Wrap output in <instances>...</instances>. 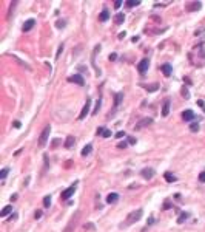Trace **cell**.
I'll list each match as a JSON object with an SVG mask.
<instances>
[{
  "mask_svg": "<svg viewBox=\"0 0 205 232\" xmlns=\"http://www.w3.org/2000/svg\"><path fill=\"white\" fill-rule=\"evenodd\" d=\"M116 136H117V138H123V136H125V132H117V133H116Z\"/></svg>",
  "mask_w": 205,
  "mask_h": 232,
  "instance_id": "cell-41",
  "label": "cell"
},
{
  "mask_svg": "<svg viewBox=\"0 0 205 232\" xmlns=\"http://www.w3.org/2000/svg\"><path fill=\"white\" fill-rule=\"evenodd\" d=\"M148 67H150V60L148 59H142L139 62V65H137V70H139L140 74H145L146 71H148Z\"/></svg>",
  "mask_w": 205,
  "mask_h": 232,
  "instance_id": "cell-5",
  "label": "cell"
},
{
  "mask_svg": "<svg viewBox=\"0 0 205 232\" xmlns=\"http://www.w3.org/2000/svg\"><path fill=\"white\" fill-rule=\"evenodd\" d=\"M151 124H153V119H151V118H144L140 122H137L134 126V130H140V128H144L146 126H151Z\"/></svg>",
  "mask_w": 205,
  "mask_h": 232,
  "instance_id": "cell-7",
  "label": "cell"
},
{
  "mask_svg": "<svg viewBox=\"0 0 205 232\" xmlns=\"http://www.w3.org/2000/svg\"><path fill=\"white\" fill-rule=\"evenodd\" d=\"M76 187H77V183H74L71 187H68V189H65L63 192H62V195H60V198L62 200H69L71 197L74 195V192H76Z\"/></svg>",
  "mask_w": 205,
  "mask_h": 232,
  "instance_id": "cell-4",
  "label": "cell"
},
{
  "mask_svg": "<svg viewBox=\"0 0 205 232\" xmlns=\"http://www.w3.org/2000/svg\"><path fill=\"white\" fill-rule=\"evenodd\" d=\"M69 81H71V82H76L77 85H85V81H83V78H82L80 74H74V76H71Z\"/></svg>",
  "mask_w": 205,
  "mask_h": 232,
  "instance_id": "cell-11",
  "label": "cell"
},
{
  "mask_svg": "<svg viewBox=\"0 0 205 232\" xmlns=\"http://www.w3.org/2000/svg\"><path fill=\"white\" fill-rule=\"evenodd\" d=\"M34 217H35V220H37V218H40V217H42V212H40V211H37V212L34 213Z\"/></svg>",
  "mask_w": 205,
  "mask_h": 232,
  "instance_id": "cell-43",
  "label": "cell"
},
{
  "mask_svg": "<svg viewBox=\"0 0 205 232\" xmlns=\"http://www.w3.org/2000/svg\"><path fill=\"white\" fill-rule=\"evenodd\" d=\"M14 127H16V128H19V127H20V122H19V121H16V122H14Z\"/></svg>",
  "mask_w": 205,
  "mask_h": 232,
  "instance_id": "cell-48",
  "label": "cell"
},
{
  "mask_svg": "<svg viewBox=\"0 0 205 232\" xmlns=\"http://www.w3.org/2000/svg\"><path fill=\"white\" fill-rule=\"evenodd\" d=\"M122 99H123V93H117L116 97H114V107H119V104L122 102Z\"/></svg>",
  "mask_w": 205,
  "mask_h": 232,
  "instance_id": "cell-21",
  "label": "cell"
},
{
  "mask_svg": "<svg viewBox=\"0 0 205 232\" xmlns=\"http://www.w3.org/2000/svg\"><path fill=\"white\" fill-rule=\"evenodd\" d=\"M117 147H119V149H125V147H127V142H125V141H123V142H119Z\"/></svg>",
  "mask_w": 205,
  "mask_h": 232,
  "instance_id": "cell-38",
  "label": "cell"
},
{
  "mask_svg": "<svg viewBox=\"0 0 205 232\" xmlns=\"http://www.w3.org/2000/svg\"><path fill=\"white\" fill-rule=\"evenodd\" d=\"M108 19H110V11H108V10H104V11L100 12V16H99V20H100V22H106Z\"/></svg>",
  "mask_w": 205,
  "mask_h": 232,
  "instance_id": "cell-15",
  "label": "cell"
},
{
  "mask_svg": "<svg viewBox=\"0 0 205 232\" xmlns=\"http://www.w3.org/2000/svg\"><path fill=\"white\" fill-rule=\"evenodd\" d=\"M128 142L130 144H136V138H128Z\"/></svg>",
  "mask_w": 205,
  "mask_h": 232,
  "instance_id": "cell-44",
  "label": "cell"
},
{
  "mask_svg": "<svg viewBox=\"0 0 205 232\" xmlns=\"http://www.w3.org/2000/svg\"><path fill=\"white\" fill-rule=\"evenodd\" d=\"M51 133V126H46L45 128L40 133V138H39V147H45L46 146V141H48V136Z\"/></svg>",
  "mask_w": 205,
  "mask_h": 232,
  "instance_id": "cell-1",
  "label": "cell"
},
{
  "mask_svg": "<svg viewBox=\"0 0 205 232\" xmlns=\"http://www.w3.org/2000/svg\"><path fill=\"white\" fill-rule=\"evenodd\" d=\"M145 88H146L148 91H156V90L159 88V85H157V84H153V85H145Z\"/></svg>",
  "mask_w": 205,
  "mask_h": 232,
  "instance_id": "cell-26",
  "label": "cell"
},
{
  "mask_svg": "<svg viewBox=\"0 0 205 232\" xmlns=\"http://www.w3.org/2000/svg\"><path fill=\"white\" fill-rule=\"evenodd\" d=\"M182 119L187 122H190V121H193L194 119V113H193V110H185L184 113H182Z\"/></svg>",
  "mask_w": 205,
  "mask_h": 232,
  "instance_id": "cell-9",
  "label": "cell"
},
{
  "mask_svg": "<svg viewBox=\"0 0 205 232\" xmlns=\"http://www.w3.org/2000/svg\"><path fill=\"white\" fill-rule=\"evenodd\" d=\"M142 213H144V211L142 209H137V211H133L130 215L127 217V224H133V223L139 221L142 218Z\"/></svg>",
  "mask_w": 205,
  "mask_h": 232,
  "instance_id": "cell-2",
  "label": "cell"
},
{
  "mask_svg": "<svg viewBox=\"0 0 205 232\" xmlns=\"http://www.w3.org/2000/svg\"><path fill=\"white\" fill-rule=\"evenodd\" d=\"M91 150H93V146H91V144H86V146L82 149V156H86V155H90Z\"/></svg>",
  "mask_w": 205,
  "mask_h": 232,
  "instance_id": "cell-19",
  "label": "cell"
},
{
  "mask_svg": "<svg viewBox=\"0 0 205 232\" xmlns=\"http://www.w3.org/2000/svg\"><path fill=\"white\" fill-rule=\"evenodd\" d=\"M125 34H127L125 31H123V33H119V39H123V37H125Z\"/></svg>",
  "mask_w": 205,
  "mask_h": 232,
  "instance_id": "cell-47",
  "label": "cell"
},
{
  "mask_svg": "<svg viewBox=\"0 0 205 232\" xmlns=\"http://www.w3.org/2000/svg\"><path fill=\"white\" fill-rule=\"evenodd\" d=\"M90 108H91V99H86V104L83 105L82 111H80V115H79V119H85V118H86V115L90 113Z\"/></svg>",
  "mask_w": 205,
  "mask_h": 232,
  "instance_id": "cell-6",
  "label": "cell"
},
{
  "mask_svg": "<svg viewBox=\"0 0 205 232\" xmlns=\"http://www.w3.org/2000/svg\"><path fill=\"white\" fill-rule=\"evenodd\" d=\"M62 51H63V45L59 47V50H57V54H56V59H59V56L62 54Z\"/></svg>",
  "mask_w": 205,
  "mask_h": 232,
  "instance_id": "cell-34",
  "label": "cell"
},
{
  "mask_svg": "<svg viewBox=\"0 0 205 232\" xmlns=\"http://www.w3.org/2000/svg\"><path fill=\"white\" fill-rule=\"evenodd\" d=\"M34 23H35L34 19H28V20L25 22V25H23V28H22V30H23V31H29V30L34 26Z\"/></svg>",
  "mask_w": 205,
  "mask_h": 232,
  "instance_id": "cell-14",
  "label": "cell"
},
{
  "mask_svg": "<svg viewBox=\"0 0 205 232\" xmlns=\"http://www.w3.org/2000/svg\"><path fill=\"white\" fill-rule=\"evenodd\" d=\"M125 5H127L128 8H134V6H137V5H140V0H127Z\"/></svg>",
  "mask_w": 205,
  "mask_h": 232,
  "instance_id": "cell-20",
  "label": "cell"
},
{
  "mask_svg": "<svg viewBox=\"0 0 205 232\" xmlns=\"http://www.w3.org/2000/svg\"><path fill=\"white\" fill-rule=\"evenodd\" d=\"M142 176H144L145 180H151V178L154 176V170L153 169H144V170H142Z\"/></svg>",
  "mask_w": 205,
  "mask_h": 232,
  "instance_id": "cell-13",
  "label": "cell"
},
{
  "mask_svg": "<svg viewBox=\"0 0 205 232\" xmlns=\"http://www.w3.org/2000/svg\"><path fill=\"white\" fill-rule=\"evenodd\" d=\"M123 20H125V16H123L122 12H119V14H116V17H114V23H116V25H120V23H123Z\"/></svg>",
  "mask_w": 205,
  "mask_h": 232,
  "instance_id": "cell-18",
  "label": "cell"
},
{
  "mask_svg": "<svg viewBox=\"0 0 205 232\" xmlns=\"http://www.w3.org/2000/svg\"><path fill=\"white\" fill-rule=\"evenodd\" d=\"M104 130H105L104 127H99V128L96 130V133H97V135H102V133H104Z\"/></svg>",
  "mask_w": 205,
  "mask_h": 232,
  "instance_id": "cell-40",
  "label": "cell"
},
{
  "mask_svg": "<svg viewBox=\"0 0 205 232\" xmlns=\"http://www.w3.org/2000/svg\"><path fill=\"white\" fill-rule=\"evenodd\" d=\"M85 229H94V226H93V224H85Z\"/></svg>",
  "mask_w": 205,
  "mask_h": 232,
  "instance_id": "cell-46",
  "label": "cell"
},
{
  "mask_svg": "<svg viewBox=\"0 0 205 232\" xmlns=\"http://www.w3.org/2000/svg\"><path fill=\"white\" fill-rule=\"evenodd\" d=\"M59 144H60V139H54V141H52V149H56Z\"/></svg>",
  "mask_w": 205,
  "mask_h": 232,
  "instance_id": "cell-37",
  "label": "cell"
},
{
  "mask_svg": "<svg viewBox=\"0 0 205 232\" xmlns=\"http://www.w3.org/2000/svg\"><path fill=\"white\" fill-rule=\"evenodd\" d=\"M74 142H76L74 136H68V138H66V141H65V147H66V149H73Z\"/></svg>",
  "mask_w": 205,
  "mask_h": 232,
  "instance_id": "cell-17",
  "label": "cell"
},
{
  "mask_svg": "<svg viewBox=\"0 0 205 232\" xmlns=\"http://www.w3.org/2000/svg\"><path fill=\"white\" fill-rule=\"evenodd\" d=\"M120 6H122V2H120V0H117V2L114 3V8L117 10V8H120Z\"/></svg>",
  "mask_w": 205,
  "mask_h": 232,
  "instance_id": "cell-39",
  "label": "cell"
},
{
  "mask_svg": "<svg viewBox=\"0 0 205 232\" xmlns=\"http://www.w3.org/2000/svg\"><path fill=\"white\" fill-rule=\"evenodd\" d=\"M12 212V206H5L3 207V211L0 212V217H6L8 213H11Z\"/></svg>",
  "mask_w": 205,
  "mask_h": 232,
  "instance_id": "cell-22",
  "label": "cell"
},
{
  "mask_svg": "<svg viewBox=\"0 0 205 232\" xmlns=\"http://www.w3.org/2000/svg\"><path fill=\"white\" fill-rule=\"evenodd\" d=\"M116 57H117V54H116V53H113V54H110L108 59H110V60H116Z\"/></svg>",
  "mask_w": 205,
  "mask_h": 232,
  "instance_id": "cell-42",
  "label": "cell"
},
{
  "mask_svg": "<svg viewBox=\"0 0 205 232\" xmlns=\"http://www.w3.org/2000/svg\"><path fill=\"white\" fill-rule=\"evenodd\" d=\"M165 180H167L168 183H174V181L177 180V178H176L174 175H173V173H170V172H167V173H165Z\"/></svg>",
  "mask_w": 205,
  "mask_h": 232,
  "instance_id": "cell-23",
  "label": "cell"
},
{
  "mask_svg": "<svg viewBox=\"0 0 205 232\" xmlns=\"http://www.w3.org/2000/svg\"><path fill=\"white\" fill-rule=\"evenodd\" d=\"M117 200H119V194L111 192V194H108V197H106V203H108V204H114Z\"/></svg>",
  "mask_w": 205,
  "mask_h": 232,
  "instance_id": "cell-12",
  "label": "cell"
},
{
  "mask_svg": "<svg viewBox=\"0 0 205 232\" xmlns=\"http://www.w3.org/2000/svg\"><path fill=\"white\" fill-rule=\"evenodd\" d=\"M200 8H202V3L200 2H190L185 5V10L187 11H199Z\"/></svg>",
  "mask_w": 205,
  "mask_h": 232,
  "instance_id": "cell-8",
  "label": "cell"
},
{
  "mask_svg": "<svg viewBox=\"0 0 205 232\" xmlns=\"http://www.w3.org/2000/svg\"><path fill=\"white\" fill-rule=\"evenodd\" d=\"M163 209H170V201H165V203H163Z\"/></svg>",
  "mask_w": 205,
  "mask_h": 232,
  "instance_id": "cell-45",
  "label": "cell"
},
{
  "mask_svg": "<svg viewBox=\"0 0 205 232\" xmlns=\"http://www.w3.org/2000/svg\"><path fill=\"white\" fill-rule=\"evenodd\" d=\"M43 206H45V207L51 206V197H50V195H46V197L43 198Z\"/></svg>",
  "mask_w": 205,
  "mask_h": 232,
  "instance_id": "cell-24",
  "label": "cell"
},
{
  "mask_svg": "<svg viewBox=\"0 0 205 232\" xmlns=\"http://www.w3.org/2000/svg\"><path fill=\"white\" fill-rule=\"evenodd\" d=\"M16 5H17L16 2H14V3H11V6H10V14H8V19H11V14L14 12V8H16Z\"/></svg>",
  "mask_w": 205,
  "mask_h": 232,
  "instance_id": "cell-31",
  "label": "cell"
},
{
  "mask_svg": "<svg viewBox=\"0 0 205 232\" xmlns=\"http://www.w3.org/2000/svg\"><path fill=\"white\" fill-rule=\"evenodd\" d=\"M102 136H104V138H110V136H111V132L108 130V128H105L104 133H102Z\"/></svg>",
  "mask_w": 205,
  "mask_h": 232,
  "instance_id": "cell-32",
  "label": "cell"
},
{
  "mask_svg": "<svg viewBox=\"0 0 205 232\" xmlns=\"http://www.w3.org/2000/svg\"><path fill=\"white\" fill-rule=\"evenodd\" d=\"M12 59H14L16 62H19V64H20L22 67H25V68H26V70H29V71H31V67H29L28 64H25V62H22V60L19 59V57H12Z\"/></svg>",
  "mask_w": 205,
  "mask_h": 232,
  "instance_id": "cell-25",
  "label": "cell"
},
{
  "mask_svg": "<svg viewBox=\"0 0 205 232\" xmlns=\"http://www.w3.org/2000/svg\"><path fill=\"white\" fill-rule=\"evenodd\" d=\"M168 113H170V101H165L163 102V107H162V115L163 116H168Z\"/></svg>",
  "mask_w": 205,
  "mask_h": 232,
  "instance_id": "cell-16",
  "label": "cell"
},
{
  "mask_svg": "<svg viewBox=\"0 0 205 232\" xmlns=\"http://www.w3.org/2000/svg\"><path fill=\"white\" fill-rule=\"evenodd\" d=\"M79 217H80V213L79 212H76L73 217H71V220H69V223H68V226L65 227V231L63 232H74V227H76V224H77V221H79Z\"/></svg>",
  "mask_w": 205,
  "mask_h": 232,
  "instance_id": "cell-3",
  "label": "cell"
},
{
  "mask_svg": "<svg viewBox=\"0 0 205 232\" xmlns=\"http://www.w3.org/2000/svg\"><path fill=\"white\" fill-rule=\"evenodd\" d=\"M160 71L163 73V76H171V73H173V68H171V65L170 64H163L162 67H160Z\"/></svg>",
  "mask_w": 205,
  "mask_h": 232,
  "instance_id": "cell-10",
  "label": "cell"
},
{
  "mask_svg": "<svg viewBox=\"0 0 205 232\" xmlns=\"http://www.w3.org/2000/svg\"><path fill=\"white\" fill-rule=\"evenodd\" d=\"M182 96L185 97V99H190V93H188V90H187V88L184 87L182 88Z\"/></svg>",
  "mask_w": 205,
  "mask_h": 232,
  "instance_id": "cell-30",
  "label": "cell"
},
{
  "mask_svg": "<svg viewBox=\"0 0 205 232\" xmlns=\"http://www.w3.org/2000/svg\"><path fill=\"white\" fill-rule=\"evenodd\" d=\"M187 218H188V213H180V217H179V220H177V223H179V224H182V223H184Z\"/></svg>",
  "mask_w": 205,
  "mask_h": 232,
  "instance_id": "cell-27",
  "label": "cell"
},
{
  "mask_svg": "<svg viewBox=\"0 0 205 232\" xmlns=\"http://www.w3.org/2000/svg\"><path fill=\"white\" fill-rule=\"evenodd\" d=\"M199 181H200V183H205V170L199 173Z\"/></svg>",
  "mask_w": 205,
  "mask_h": 232,
  "instance_id": "cell-33",
  "label": "cell"
},
{
  "mask_svg": "<svg viewBox=\"0 0 205 232\" xmlns=\"http://www.w3.org/2000/svg\"><path fill=\"white\" fill-rule=\"evenodd\" d=\"M99 107H100V99H99V101L96 102V108L93 110V115H96V113H97V110H99Z\"/></svg>",
  "mask_w": 205,
  "mask_h": 232,
  "instance_id": "cell-35",
  "label": "cell"
},
{
  "mask_svg": "<svg viewBox=\"0 0 205 232\" xmlns=\"http://www.w3.org/2000/svg\"><path fill=\"white\" fill-rule=\"evenodd\" d=\"M8 172H10V169H3V170H2V173H0V178H2V180H5V178H6V175H8Z\"/></svg>",
  "mask_w": 205,
  "mask_h": 232,
  "instance_id": "cell-29",
  "label": "cell"
},
{
  "mask_svg": "<svg viewBox=\"0 0 205 232\" xmlns=\"http://www.w3.org/2000/svg\"><path fill=\"white\" fill-rule=\"evenodd\" d=\"M190 130H191V132H198V130H199V124H198V122H193V124L190 126Z\"/></svg>",
  "mask_w": 205,
  "mask_h": 232,
  "instance_id": "cell-28",
  "label": "cell"
},
{
  "mask_svg": "<svg viewBox=\"0 0 205 232\" xmlns=\"http://www.w3.org/2000/svg\"><path fill=\"white\" fill-rule=\"evenodd\" d=\"M56 26H57V28H63V26H65V22H63V20H59V22L56 23Z\"/></svg>",
  "mask_w": 205,
  "mask_h": 232,
  "instance_id": "cell-36",
  "label": "cell"
}]
</instances>
